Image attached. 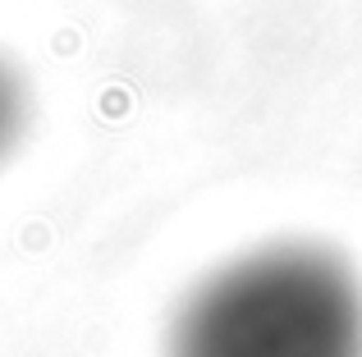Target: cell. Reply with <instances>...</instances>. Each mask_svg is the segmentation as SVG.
<instances>
[{"label": "cell", "instance_id": "1", "mask_svg": "<svg viewBox=\"0 0 362 357\" xmlns=\"http://www.w3.org/2000/svg\"><path fill=\"white\" fill-rule=\"evenodd\" d=\"M165 357H362V284L317 243L243 252L188 289Z\"/></svg>", "mask_w": 362, "mask_h": 357}, {"label": "cell", "instance_id": "2", "mask_svg": "<svg viewBox=\"0 0 362 357\" xmlns=\"http://www.w3.org/2000/svg\"><path fill=\"white\" fill-rule=\"evenodd\" d=\"M28 119H33V92H28V78L18 73L14 60L0 55V165L18 152L28 133Z\"/></svg>", "mask_w": 362, "mask_h": 357}]
</instances>
